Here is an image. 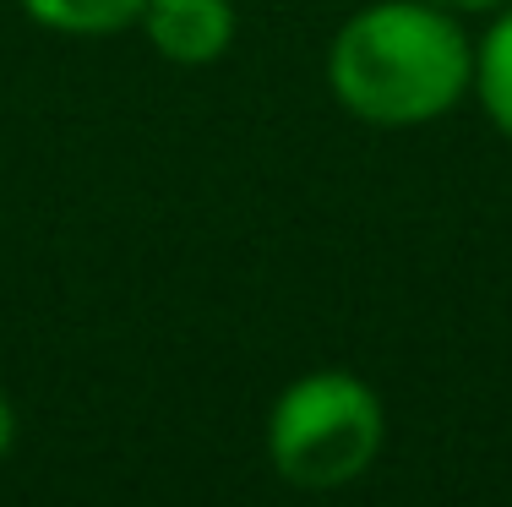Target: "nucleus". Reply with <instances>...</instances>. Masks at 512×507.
<instances>
[{
  "label": "nucleus",
  "instance_id": "obj_1",
  "mask_svg": "<svg viewBox=\"0 0 512 507\" xmlns=\"http://www.w3.org/2000/svg\"><path fill=\"white\" fill-rule=\"evenodd\" d=\"M327 82L371 126H420L447 115L474 82V44L431 0H376L338 28Z\"/></svg>",
  "mask_w": 512,
  "mask_h": 507
},
{
  "label": "nucleus",
  "instance_id": "obj_2",
  "mask_svg": "<svg viewBox=\"0 0 512 507\" xmlns=\"http://www.w3.org/2000/svg\"><path fill=\"white\" fill-rule=\"evenodd\" d=\"M387 415L382 398L349 371H311L289 382L267 420L273 469L300 491H333L371 469L382 453Z\"/></svg>",
  "mask_w": 512,
  "mask_h": 507
},
{
  "label": "nucleus",
  "instance_id": "obj_3",
  "mask_svg": "<svg viewBox=\"0 0 512 507\" xmlns=\"http://www.w3.org/2000/svg\"><path fill=\"white\" fill-rule=\"evenodd\" d=\"M142 28L153 50L175 66H213L235 39V6L229 0H148Z\"/></svg>",
  "mask_w": 512,
  "mask_h": 507
},
{
  "label": "nucleus",
  "instance_id": "obj_4",
  "mask_svg": "<svg viewBox=\"0 0 512 507\" xmlns=\"http://www.w3.org/2000/svg\"><path fill=\"white\" fill-rule=\"evenodd\" d=\"M22 11L55 33H120L142 22L148 0H22Z\"/></svg>",
  "mask_w": 512,
  "mask_h": 507
},
{
  "label": "nucleus",
  "instance_id": "obj_5",
  "mask_svg": "<svg viewBox=\"0 0 512 507\" xmlns=\"http://www.w3.org/2000/svg\"><path fill=\"white\" fill-rule=\"evenodd\" d=\"M474 93H480L485 115L512 137V11L491 22V33L474 50Z\"/></svg>",
  "mask_w": 512,
  "mask_h": 507
},
{
  "label": "nucleus",
  "instance_id": "obj_6",
  "mask_svg": "<svg viewBox=\"0 0 512 507\" xmlns=\"http://www.w3.org/2000/svg\"><path fill=\"white\" fill-rule=\"evenodd\" d=\"M431 6L453 11V17H480V11H502L507 0H431Z\"/></svg>",
  "mask_w": 512,
  "mask_h": 507
},
{
  "label": "nucleus",
  "instance_id": "obj_7",
  "mask_svg": "<svg viewBox=\"0 0 512 507\" xmlns=\"http://www.w3.org/2000/svg\"><path fill=\"white\" fill-rule=\"evenodd\" d=\"M11 437H17V415H11V404H6V393H0V458L11 453Z\"/></svg>",
  "mask_w": 512,
  "mask_h": 507
}]
</instances>
